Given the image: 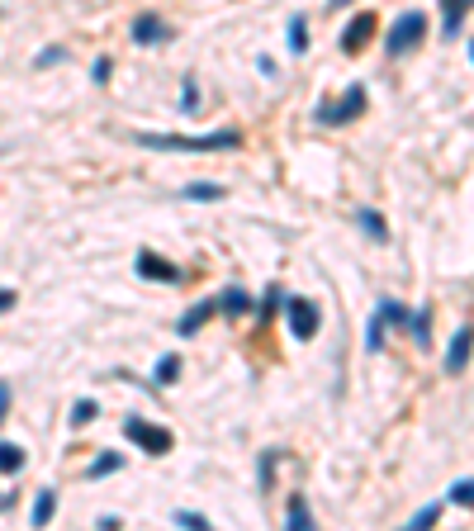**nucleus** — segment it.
<instances>
[{
  "label": "nucleus",
  "instance_id": "obj_1",
  "mask_svg": "<svg viewBox=\"0 0 474 531\" xmlns=\"http://www.w3.org/2000/svg\"><path fill=\"white\" fill-rule=\"evenodd\" d=\"M133 143L152 147V152H233V147H242V133L219 129V133H200V138H185V133H138Z\"/></svg>",
  "mask_w": 474,
  "mask_h": 531
},
{
  "label": "nucleus",
  "instance_id": "obj_2",
  "mask_svg": "<svg viewBox=\"0 0 474 531\" xmlns=\"http://www.w3.org/2000/svg\"><path fill=\"white\" fill-rule=\"evenodd\" d=\"M124 437L143 451V456H166L171 446H176V437L166 432V427H157V422L147 418H124Z\"/></svg>",
  "mask_w": 474,
  "mask_h": 531
},
{
  "label": "nucleus",
  "instance_id": "obj_3",
  "mask_svg": "<svg viewBox=\"0 0 474 531\" xmlns=\"http://www.w3.org/2000/svg\"><path fill=\"white\" fill-rule=\"evenodd\" d=\"M285 318H290L294 342H309V337H318V328H323V309H318L313 299H299V294L285 299Z\"/></svg>",
  "mask_w": 474,
  "mask_h": 531
},
{
  "label": "nucleus",
  "instance_id": "obj_4",
  "mask_svg": "<svg viewBox=\"0 0 474 531\" xmlns=\"http://www.w3.org/2000/svg\"><path fill=\"white\" fill-rule=\"evenodd\" d=\"M422 34H427V15H422V10H408L403 19H394V34H389V57L413 53V48L422 43Z\"/></svg>",
  "mask_w": 474,
  "mask_h": 531
},
{
  "label": "nucleus",
  "instance_id": "obj_5",
  "mask_svg": "<svg viewBox=\"0 0 474 531\" xmlns=\"http://www.w3.org/2000/svg\"><path fill=\"white\" fill-rule=\"evenodd\" d=\"M361 110H365V91H361V86H351L337 105H323V110H318V119H323V124H332V129H342V124H351V119H361Z\"/></svg>",
  "mask_w": 474,
  "mask_h": 531
},
{
  "label": "nucleus",
  "instance_id": "obj_6",
  "mask_svg": "<svg viewBox=\"0 0 474 531\" xmlns=\"http://www.w3.org/2000/svg\"><path fill=\"white\" fill-rule=\"evenodd\" d=\"M133 266H138V275H143V280H157V285H176V280H181V266L162 261L157 252H138V261H133Z\"/></svg>",
  "mask_w": 474,
  "mask_h": 531
},
{
  "label": "nucleus",
  "instance_id": "obj_7",
  "mask_svg": "<svg viewBox=\"0 0 474 531\" xmlns=\"http://www.w3.org/2000/svg\"><path fill=\"white\" fill-rule=\"evenodd\" d=\"M470 351H474V328L465 323V328L451 337V351H446V375H460V370L470 366Z\"/></svg>",
  "mask_w": 474,
  "mask_h": 531
},
{
  "label": "nucleus",
  "instance_id": "obj_8",
  "mask_svg": "<svg viewBox=\"0 0 474 531\" xmlns=\"http://www.w3.org/2000/svg\"><path fill=\"white\" fill-rule=\"evenodd\" d=\"M370 34H375V15H356L347 24V34H342V53H361Z\"/></svg>",
  "mask_w": 474,
  "mask_h": 531
},
{
  "label": "nucleus",
  "instance_id": "obj_9",
  "mask_svg": "<svg viewBox=\"0 0 474 531\" xmlns=\"http://www.w3.org/2000/svg\"><path fill=\"white\" fill-rule=\"evenodd\" d=\"M162 38H171V29H166L157 15H138V19H133V43L152 48V43H162Z\"/></svg>",
  "mask_w": 474,
  "mask_h": 531
},
{
  "label": "nucleus",
  "instance_id": "obj_10",
  "mask_svg": "<svg viewBox=\"0 0 474 531\" xmlns=\"http://www.w3.org/2000/svg\"><path fill=\"white\" fill-rule=\"evenodd\" d=\"M214 313H219V299H204V304H195V309L185 313V318H181V328H176V332H181V337H190V332L200 328V323H209Z\"/></svg>",
  "mask_w": 474,
  "mask_h": 531
},
{
  "label": "nucleus",
  "instance_id": "obj_11",
  "mask_svg": "<svg viewBox=\"0 0 474 531\" xmlns=\"http://www.w3.org/2000/svg\"><path fill=\"white\" fill-rule=\"evenodd\" d=\"M24 446H15V441H0V475H19L24 470Z\"/></svg>",
  "mask_w": 474,
  "mask_h": 531
},
{
  "label": "nucleus",
  "instance_id": "obj_12",
  "mask_svg": "<svg viewBox=\"0 0 474 531\" xmlns=\"http://www.w3.org/2000/svg\"><path fill=\"white\" fill-rule=\"evenodd\" d=\"M53 508H57V489H38L29 522H34V527H48V517H53Z\"/></svg>",
  "mask_w": 474,
  "mask_h": 531
},
{
  "label": "nucleus",
  "instance_id": "obj_13",
  "mask_svg": "<svg viewBox=\"0 0 474 531\" xmlns=\"http://www.w3.org/2000/svg\"><path fill=\"white\" fill-rule=\"evenodd\" d=\"M219 309L223 313H247V309H252V299H247V290H223Z\"/></svg>",
  "mask_w": 474,
  "mask_h": 531
},
{
  "label": "nucleus",
  "instance_id": "obj_14",
  "mask_svg": "<svg viewBox=\"0 0 474 531\" xmlns=\"http://www.w3.org/2000/svg\"><path fill=\"white\" fill-rule=\"evenodd\" d=\"M441 5H446V34H456V29H460V15L470 10L474 0H441Z\"/></svg>",
  "mask_w": 474,
  "mask_h": 531
},
{
  "label": "nucleus",
  "instance_id": "obj_15",
  "mask_svg": "<svg viewBox=\"0 0 474 531\" xmlns=\"http://www.w3.org/2000/svg\"><path fill=\"white\" fill-rule=\"evenodd\" d=\"M176 375H181V356H162V361H157V375H152V380H157V385H171Z\"/></svg>",
  "mask_w": 474,
  "mask_h": 531
},
{
  "label": "nucleus",
  "instance_id": "obj_16",
  "mask_svg": "<svg viewBox=\"0 0 474 531\" xmlns=\"http://www.w3.org/2000/svg\"><path fill=\"white\" fill-rule=\"evenodd\" d=\"M361 223H365V233H370L375 242H384V238H389V228H384V219L375 214V209H361Z\"/></svg>",
  "mask_w": 474,
  "mask_h": 531
},
{
  "label": "nucleus",
  "instance_id": "obj_17",
  "mask_svg": "<svg viewBox=\"0 0 474 531\" xmlns=\"http://www.w3.org/2000/svg\"><path fill=\"white\" fill-rule=\"evenodd\" d=\"M185 200H223V185H209V181H195L185 190Z\"/></svg>",
  "mask_w": 474,
  "mask_h": 531
},
{
  "label": "nucleus",
  "instance_id": "obj_18",
  "mask_svg": "<svg viewBox=\"0 0 474 531\" xmlns=\"http://www.w3.org/2000/svg\"><path fill=\"white\" fill-rule=\"evenodd\" d=\"M100 413V403H91V399H76V408H72V427H86V422Z\"/></svg>",
  "mask_w": 474,
  "mask_h": 531
},
{
  "label": "nucleus",
  "instance_id": "obj_19",
  "mask_svg": "<svg viewBox=\"0 0 474 531\" xmlns=\"http://www.w3.org/2000/svg\"><path fill=\"white\" fill-rule=\"evenodd\" d=\"M290 527L294 531H309L313 527V522H309V508H304V498H294V503H290Z\"/></svg>",
  "mask_w": 474,
  "mask_h": 531
},
{
  "label": "nucleus",
  "instance_id": "obj_20",
  "mask_svg": "<svg viewBox=\"0 0 474 531\" xmlns=\"http://www.w3.org/2000/svg\"><path fill=\"white\" fill-rule=\"evenodd\" d=\"M451 503H460V508H474V479H460L456 489H451Z\"/></svg>",
  "mask_w": 474,
  "mask_h": 531
},
{
  "label": "nucleus",
  "instance_id": "obj_21",
  "mask_svg": "<svg viewBox=\"0 0 474 531\" xmlns=\"http://www.w3.org/2000/svg\"><path fill=\"white\" fill-rule=\"evenodd\" d=\"M290 48H294V53H304V48H309V34H304V15H294V24H290Z\"/></svg>",
  "mask_w": 474,
  "mask_h": 531
},
{
  "label": "nucleus",
  "instance_id": "obj_22",
  "mask_svg": "<svg viewBox=\"0 0 474 531\" xmlns=\"http://www.w3.org/2000/svg\"><path fill=\"white\" fill-rule=\"evenodd\" d=\"M437 517H441V503H427V508H422V513L413 517V522H408V527H413V531H422V527H432Z\"/></svg>",
  "mask_w": 474,
  "mask_h": 531
},
{
  "label": "nucleus",
  "instance_id": "obj_23",
  "mask_svg": "<svg viewBox=\"0 0 474 531\" xmlns=\"http://www.w3.org/2000/svg\"><path fill=\"white\" fill-rule=\"evenodd\" d=\"M365 351H384V313L370 323V337H365Z\"/></svg>",
  "mask_w": 474,
  "mask_h": 531
},
{
  "label": "nucleus",
  "instance_id": "obj_24",
  "mask_svg": "<svg viewBox=\"0 0 474 531\" xmlns=\"http://www.w3.org/2000/svg\"><path fill=\"white\" fill-rule=\"evenodd\" d=\"M114 470H119V456H100L91 465V479H100V475H114Z\"/></svg>",
  "mask_w": 474,
  "mask_h": 531
},
{
  "label": "nucleus",
  "instance_id": "obj_25",
  "mask_svg": "<svg viewBox=\"0 0 474 531\" xmlns=\"http://www.w3.org/2000/svg\"><path fill=\"white\" fill-rule=\"evenodd\" d=\"M67 57V48H43V53L34 57V67H53V62H62Z\"/></svg>",
  "mask_w": 474,
  "mask_h": 531
},
{
  "label": "nucleus",
  "instance_id": "obj_26",
  "mask_svg": "<svg viewBox=\"0 0 474 531\" xmlns=\"http://www.w3.org/2000/svg\"><path fill=\"white\" fill-rule=\"evenodd\" d=\"M176 522H181V527H190V531H204V527H209V517H200V513H176Z\"/></svg>",
  "mask_w": 474,
  "mask_h": 531
},
{
  "label": "nucleus",
  "instance_id": "obj_27",
  "mask_svg": "<svg viewBox=\"0 0 474 531\" xmlns=\"http://www.w3.org/2000/svg\"><path fill=\"white\" fill-rule=\"evenodd\" d=\"M15 304H19V294L10 290V285H0V318H5V313L15 309Z\"/></svg>",
  "mask_w": 474,
  "mask_h": 531
},
{
  "label": "nucleus",
  "instance_id": "obj_28",
  "mask_svg": "<svg viewBox=\"0 0 474 531\" xmlns=\"http://www.w3.org/2000/svg\"><path fill=\"white\" fill-rule=\"evenodd\" d=\"M10 399H15V394H10V380H0V422L10 418Z\"/></svg>",
  "mask_w": 474,
  "mask_h": 531
},
{
  "label": "nucleus",
  "instance_id": "obj_29",
  "mask_svg": "<svg viewBox=\"0 0 474 531\" xmlns=\"http://www.w3.org/2000/svg\"><path fill=\"white\" fill-rule=\"evenodd\" d=\"M91 76H95V86H105V81H110V57H100Z\"/></svg>",
  "mask_w": 474,
  "mask_h": 531
},
{
  "label": "nucleus",
  "instance_id": "obj_30",
  "mask_svg": "<svg viewBox=\"0 0 474 531\" xmlns=\"http://www.w3.org/2000/svg\"><path fill=\"white\" fill-rule=\"evenodd\" d=\"M332 5H351V0H332Z\"/></svg>",
  "mask_w": 474,
  "mask_h": 531
},
{
  "label": "nucleus",
  "instance_id": "obj_31",
  "mask_svg": "<svg viewBox=\"0 0 474 531\" xmlns=\"http://www.w3.org/2000/svg\"><path fill=\"white\" fill-rule=\"evenodd\" d=\"M470 57H474V48H470Z\"/></svg>",
  "mask_w": 474,
  "mask_h": 531
},
{
  "label": "nucleus",
  "instance_id": "obj_32",
  "mask_svg": "<svg viewBox=\"0 0 474 531\" xmlns=\"http://www.w3.org/2000/svg\"><path fill=\"white\" fill-rule=\"evenodd\" d=\"M0 503H5V498H0Z\"/></svg>",
  "mask_w": 474,
  "mask_h": 531
}]
</instances>
